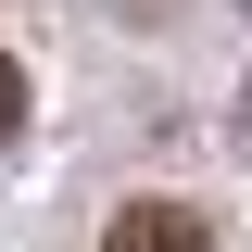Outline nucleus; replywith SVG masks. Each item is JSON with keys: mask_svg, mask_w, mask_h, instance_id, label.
<instances>
[{"mask_svg": "<svg viewBox=\"0 0 252 252\" xmlns=\"http://www.w3.org/2000/svg\"><path fill=\"white\" fill-rule=\"evenodd\" d=\"M101 252H215V227L189 215V202H126V215L101 227Z\"/></svg>", "mask_w": 252, "mask_h": 252, "instance_id": "f257e3e1", "label": "nucleus"}, {"mask_svg": "<svg viewBox=\"0 0 252 252\" xmlns=\"http://www.w3.org/2000/svg\"><path fill=\"white\" fill-rule=\"evenodd\" d=\"M26 126V76H13V51H0V139Z\"/></svg>", "mask_w": 252, "mask_h": 252, "instance_id": "f03ea898", "label": "nucleus"}]
</instances>
